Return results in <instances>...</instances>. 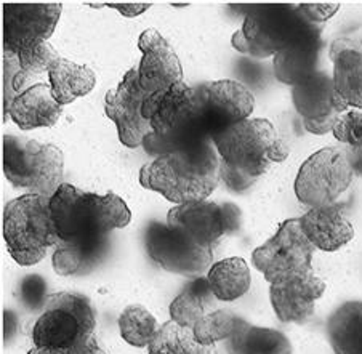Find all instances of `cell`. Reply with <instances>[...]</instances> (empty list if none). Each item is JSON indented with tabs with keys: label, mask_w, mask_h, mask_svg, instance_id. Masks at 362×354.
Returning <instances> with one entry per match:
<instances>
[{
	"label": "cell",
	"mask_w": 362,
	"mask_h": 354,
	"mask_svg": "<svg viewBox=\"0 0 362 354\" xmlns=\"http://www.w3.org/2000/svg\"><path fill=\"white\" fill-rule=\"evenodd\" d=\"M298 8L308 21L316 26H322L325 21H329L340 8V4L337 2H321V4H300Z\"/></svg>",
	"instance_id": "34"
},
{
	"label": "cell",
	"mask_w": 362,
	"mask_h": 354,
	"mask_svg": "<svg viewBox=\"0 0 362 354\" xmlns=\"http://www.w3.org/2000/svg\"><path fill=\"white\" fill-rule=\"evenodd\" d=\"M205 117L212 138L233 125L247 121L255 107L249 88L236 81H216L201 87Z\"/></svg>",
	"instance_id": "16"
},
{
	"label": "cell",
	"mask_w": 362,
	"mask_h": 354,
	"mask_svg": "<svg viewBox=\"0 0 362 354\" xmlns=\"http://www.w3.org/2000/svg\"><path fill=\"white\" fill-rule=\"evenodd\" d=\"M216 302L207 278H196L170 303L172 321L192 329L204 316L215 311Z\"/></svg>",
	"instance_id": "28"
},
{
	"label": "cell",
	"mask_w": 362,
	"mask_h": 354,
	"mask_svg": "<svg viewBox=\"0 0 362 354\" xmlns=\"http://www.w3.org/2000/svg\"><path fill=\"white\" fill-rule=\"evenodd\" d=\"M148 98L149 93L138 81V69H130L119 85L106 93L105 112L116 124L119 140L127 148L143 146L151 134V125L143 112Z\"/></svg>",
	"instance_id": "14"
},
{
	"label": "cell",
	"mask_w": 362,
	"mask_h": 354,
	"mask_svg": "<svg viewBox=\"0 0 362 354\" xmlns=\"http://www.w3.org/2000/svg\"><path fill=\"white\" fill-rule=\"evenodd\" d=\"M2 232L10 256L21 266H33L59 242L50 212V197L24 194L4 208Z\"/></svg>",
	"instance_id": "6"
},
{
	"label": "cell",
	"mask_w": 362,
	"mask_h": 354,
	"mask_svg": "<svg viewBox=\"0 0 362 354\" xmlns=\"http://www.w3.org/2000/svg\"><path fill=\"white\" fill-rule=\"evenodd\" d=\"M220 158V179L244 193L273 164L286 160L288 148L267 119H247L212 138Z\"/></svg>",
	"instance_id": "1"
},
{
	"label": "cell",
	"mask_w": 362,
	"mask_h": 354,
	"mask_svg": "<svg viewBox=\"0 0 362 354\" xmlns=\"http://www.w3.org/2000/svg\"><path fill=\"white\" fill-rule=\"evenodd\" d=\"M316 247L301 228L300 218L286 220L269 241L253 250L252 261L269 284L311 271Z\"/></svg>",
	"instance_id": "10"
},
{
	"label": "cell",
	"mask_w": 362,
	"mask_h": 354,
	"mask_svg": "<svg viewBox=\"0 0 362 354\" xmlns=\"http://www.w3.org/2000/svg\"><path fill=\"white\" fill-rule=\"evenodd\" d=\"M143 58L138 81L149 95L164 92L183 82V68L172 45L156 29H146L138 40Z\"/></svg>",
	"instance_id": "17"
},
{
	"label": "cell",
	"mask_w": 362,
	"mask_h": 354,
	"mask_svg": "<svg viewBox=\"0 0 362 354\" xmlns=\"http://www.w3.org/2000/svg\"><path fill=\"white\" fill-rule=\"evenodd\" d=\"M48 81H50L53 97L59 105L64 106L92 92L96 83V76L87 66L59 58L48 69Z\"/></svg>",
	"instance_id": "26"
},
{
	"label": "cell",
	"mask_w": 362,
	"mask_h": 354,
	"mask_svg": "<svg viewBox=\"0 0 362 354\" xmlns=\"http://www.w3.org/2000/svg\"><path fill=\"white\" fill-rule=\"evenodd\" d=\"M292 101L303 119V127L313 135L334 130L335 122L349 107L335 90L332 76L322 71L292 87Z\"/></svg>",
	"instance_id": "13"
},
{
	"label": "cell",
	"mask_w": 362,
	"mask_h": 354,
	"mask_svg": "<svg viewBox=\"0 0 362 354\" xmlns=\"http://www.w3.org/2000/svg\"><path fill=\"white\" fill-rule=\"evenodd\" d=\"M63 106L52 93L47 83H34L16 95L8 106L5 117H10L21 130H34L39 127H53L62 117Z\"/></svg>",
	"instance_id": "20"
},
{
	"label": "cell",
	"mask_w": 362,
	"mask_h": 354,
	"mask_svg": "<svg viewBox=\"0 0 362 354\" xmlns=\"http://www.w3.org/2000/svg\"><path fill=\"white\" fill-rule=\"evenodd\" d=\"M28 354H69L68 350H59V348H48V346H35Z\"/></svg>",
	"instance_id": "39"
},
{
	"label": "cell",
	"mask_w": 362,
	"mask_h": 354,
	"mask_svg": "<svg viewBox=\"0 0 362 354\" xmlns=\"http://www.w3.org/2000/svg\"><path fill=\"white\" fill-rule=\"evenodd\" d=\"M47 284L45 281L40 278V276H28L24 278L20 284V290H18V295H20L21 303L26 306L29 311H35L39 308H44L45 300L48 295H45Z\"/></svg>",
	"instance_id": "33"
},
{
	"label": "cell",
	"mask_w": 362,
	"mask_h": 354,
	"mask_svg": "<svg viewBox=\"0 0 362 354\" xmlns=\"http://www.w3.org/2000/svg\"><path fill=\"white\" fill-rule=\"evenodd\" d=\"M119 329L120 337L127 343L136 348H143L146 345L149 346L156 334L159 332L160 326L146 308H143L140 305H130L120 313Z\"/></svg>",
	"instance_id": "30"
},
{
	"label": "cell",
	"mask_w": 362,
	"mask_h": 354,
	"mask_svg": "<svg viewBox=\"0 0 362 354\" xmlns=\"http://www.w3.org/2000/svg\"><path fill=\"white\" fill-rule=\"evenodd\" d=\"M334 85L348 106L362 110V50L351 40L339 39L330 47Z\"/></svg>",
	"instance_id": "21"
},
{
	"label": "cell",
	"mask_w": 362,
	"mask_h": 354,
	"mask_svg": "<svg viewBox=\"0 0 362 354\" xmlns=\"http://www.w3.org/2000/svg\"><path fill=\"white\" fill-rule=\"evenodd\" d=\"M143 112L151 125L143 148L154 158L212 141L201 87L191 88L181 82L164 92L149 95Z\"/></svg>",
	"instance_id": "2"
},
{
	"label": "cell",
	"mask_w": 362,
	"mask_h": 354,
	"mask_svg": "<svg viewBox=\"0 0 362 354\" xmlns=\"http://www.w3.org/2000/svg\"><path fill=\"white\" fill-rule=\"evenodd\" d=\"M209 287L218 302H234L250 289V269L239 256L214 263L207 273Z\"/></svg>",
	"instance_id": "27"
},
{
	"label": "cell",
	"mask_w": 362,
	"mask_h": 354,
	"mask_svg": "<svg viewBox=\"0 0 362 354\" xmlns=\"http://www.w3.org/2000/svg\"><path fill=\"white\" fill-rule=\"evenodd\" d=\"M334 354H362V302L340 305L327 321Z\"/></svg>",
	"instance_id": "25"
},
{
	"label": "cell",
	"mask_w": 362,
	"mask_h": 354,
	"mask_svg": "<svg viewBox=\"0 0 362 354\" xmlns=\"http://www.w3.org/2000/svg\"><path fill=\"white\" fill-rule=\"evenodd\" d=\"M149 354H216L215 345L199 343L191 327L168 321L149 343Z\"/></svg>",
	"instance_id": "29"
},
{
	"label": "cell",
	"mask_w": 362,
	"mask_h": 354,
	"mask_svg": "<svg viewBox=\"0 0 362 354\" xmlns=\"http://www.w3.org/2000/svg\"><path fill=\"white\" fill-rule=\"evenodd\" d=\"M239 317L229 309H215L204 316L194 327V337L199 343L212 346L216 341L228 340L236 329Z\"/></svg>",
	"instance_id": "31"
},
{
	"label": "cell",
	"mask_w": 362,
	"mask_h": 354,
	"mask_svg": "<svg viewBox=\"0 0 362 354\" xmlns=\"http://www.w3.org/2000/svg\"><path fill=\"white\" fill-rule=\"evenodd\" d=\"M110 247L107 237L90 239V241H59L55 245L52 263L59 276H83L105 260Z\"/></svg>",
	"instance_id": "22"
},
{
	"label": "cell",
	"mask_w": 362,
	"mask_h": 354,
	"mask_svg": "<svg viewBox=\"0 0 362 354\" xmlns=\"http://www.w3.org/2000/svg\"><path fill=\"white\" fill-rule=\"evenodd\" d=\"M324 292L325 282L311 269L271 284L269 298L279 321L305 324L315 316L316 302Z\"/></svg>",
	"instance_id": "18"
},
{
	"label": "cell",
	"mask_w": 362,
	"mask_h": 354,
	"mask_svg": "<svg viewBox=\"0 0 362 354\" xmlns=\"http://www.w3.org/2000/svg\"><path fill=\"white\" fill-rule=\"evenodd\" d=\"M18 332V319L15 313L11 311H5L4 313V340L8 341L15 337Z\"/></svg>",
	"instance_id": "37"
},
{
	"label": "cell",
	"mask_w": 362,
	"mask_h": 354,
	"mask_svg": "<svg viewBox=\"0 0 362 354\" xmlns=\"http://www.w3.org/2000/svg\"><path fill=\"white\" fill-rule=\"evenodd\" d=\"M322 52L321 37L298 42L288 49L277 53L273 68L277 81L286 85H298L317 73L319 58Z\"/></svg>",
	"instance_id": "23"
},
{
	"label": "cell",
	"mask_w": 362,
	"mask_h": 354,
	"mask_svg": "<svg viewBox=\"0 0 362 354\" xmlns=\"http://www.w3.org/2000/svg\"><path fill=\"white\" fill-rule=\"evenodd\" d=\"M226 350L228 354H292V345L279 330L253 326L239 317Z\"/></svg>",
	"instance_id": "24"
},
{
	"label": "cell",
	"mask_w": 362,
	"mask_h": 354,
	"mask_svg": "<svg viewBox=\"0 0 362 354\" xmlns=\"http://www.w3.org/2000/svg\"><path fill=\"white\" fill-rule=\"evenodd\" d=\"M316 26L301 15L298 5H244V23L234 33L231 44L238 52L253 58H269L298 42L321 37Z\"/></svg>",
	"instance_id": "5"
},
{
	"label": "cell",
	"mask_w": 362,
	"mask_h": 354,
	"mask_svg": "<svg viewBox=\"0 0 362 354\" xmlns=\"http://www.w3.org/2000/svg\"><path fill=\"white\" fill-rule=\"evenodd\" d=\"M332 134L349 149L362 146V112L348 111L341 114Z\"/></svg>",
	"instance_id": "32"
},
{
	"label": "cell",
	"mask_w": 362,
	"mask_h": 354,
	"mask_svg": "<svg viewBox=\"0 0 362 354\" xmlns=\"http://www.w3.org/2000/svg\"><path fill=\"white\" fill-rule=\"evenodd\" d=\"M220 182V158L212 141L160 154L143 165L140 183L167 201L183 203L205 201Z\"/></svg>",
	"instance_id": "3"
},
{
	"label": "cell",
	"mask_w": 362,
	"mask_h": 354,
	"mask_svg": "<svg viewBox=\"0 0 362 354\" xmlns=\"http://www.w3.org/2000/svg\"><path fill=\"white\" fill-rule=\"evenodd\" d=\"M146 250L165 271L186 278H199L214 261L212 250L201 247L183 232L162 223L149 225Z\"/></svg>",
	"instance_id": "12"
},
{
	"label": "cell",
	"mask_w": 362,
	"mask_h": 354,
	"mask_svg": "<svg viewBox=\"0 0 362 354\" xmlns=\"http://www.w3.org/2000/svg\"><path fill=\"white\" fill-rule=\"evenodd\" d=\"M167 225L201 247L214 250L223 237L239 230L240 210L234 203L210 201L183 203L168 212Z\"/></svg>",
	"instance_id": "11"
},
{
	"label": "cell",
	"mask_w": 362,
	"mask_h": 354,
	"mask_svg": "<svg viewBox=\"0 0 362 354\" xmlns=\"http://www.w3.org/2000/svg\"><path fill=\"white\" fill-rule=\"evenodd\" d=\"M95 326V311L87 297L71 292L52 293L33 327V341L35 346L69 350L93 334Z\"/></svg>",
	"instance_id": "8"
},
{
	"label": "cell",
	"mask_w": 362,
	"mask_h": 354,
	"mask_svg": "<svg viewBox=\"0 0 362 354\" xmlns=\"http://www.w3.org/2000/svg\"><path fill=\"white\" fill-rule=\"evenodd\" d=\"M69 354H106L101 350L100 345L96 343V338L93 334L87 335V337L81 338L76 345H72L69 350Z\"/></svg>",
	"instance_id": "36"
},
{
	"label": "cell",
	"mask_w": 362,
	"mask_h": 354,
	"mask_svg": "<svg viewBox=\"0 0 362 354\" xmlns=\"http://www.w3.org/2000/svg\"><path fill=\"white\" fill-rule=\"evenodd\" d=\"M346 153L349 155V160H351L354 173L362 175V146L356 148V149H348Z\"/></svg>",
	"instance_id": "38"
},
{
	"label": "cell",
	"mask_w": 362,
	"mask_h": 354,
	"mask_svg": "<svg viewBox=\"0 0 362 354\" xmlns=\"http://www.w3.org/2000/svg\"><path fill=\"white\" fill-rule=\"evenodd\" d=\"M105 5H107V7L111 8H116L127 18H135L138 15L144 13V11L151 7V4H144V2H107Z\"/></svg>",
	"instance_id": "35"
},
{
	"label": "cell",
	"mask_w": 362,
	"mask_h": 354,
	"mask_svg": "<svg viewBox=\"0 0 362 354\" xmlns=\"http://www.w3.org/2000/svg\"><path fill=\"white\" fill-rule=\"evenodd\" d=\"M62 16V4H4V52L16 53L48 40Z\"/></svg>",
	"instance_id": "15"
},
{
	"label": "cell",
	"mask_w": 362,
	"mask_h": 354,
	"mask_svg": "<svg viewBox=\"0 0 362 354\" xmlns=\"http://www.w3.org/2000/svg\"><path fill=\"white\" fill-rule=\"evenodd\" d=\"M354 169L346 151L324 148L310 155L295 178V194L310 208L337 203L351 186Z\"/></svg>",
	"instance_id": "9"
},
{
	"label": "cell",
	"mask_w": 362,
	"mask_h": 354,
	"mask_svg": "<svg viewBox=\"0 0 362 354\" xmlns=\"http://www.w3.org/2000/svg\"><path fill=\"white\" fill-rule=\"evenodd\" d=\"M50 212L59 241L103 239L132 221L122 197L87 193L69 183H63L50 197Z\"/></svg>",
	"instance_id": "4"
},
{
	"label": "cell",
	"mask_w": 362,
	"mask_h": 354,
	"mask_svg": "<svg viewBox=\"0 0 362 354\" xmlns=\"http://www.w3.org/2000/svg\"><path fill=\"white\" fill-rule=\"evenodd\" d=\"M310 242L322 252H335L354 237V228L343 203L310 208L300 218Z\"/></svg>",
	"instance_id": "19"
},
{
	"label": "cell",
	"mask_w": 362,
	"mask_h": 354,
	"mask_svg": "<svg viewBox=\"0 0 362 354\" xmlns=\"http://www.w3.org/2000/svg\"><path fill=\"white\" fill-rule=\"evenodd\" d=\"M63 169L59 148L15 135L4 136V173L16 188L52 197L63 184Z\"/></svg>",
	"instance_id": "7"
}]
</instances>
